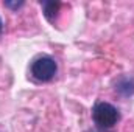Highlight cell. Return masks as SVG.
Masks as SVG:
<instances>
[{"instance_id": "obj_2", "label": "cell", "mask_w": 134, "mask_h": 132, "mask_svg": "<svg viewBox=\"0 0 134 132\" xmlns=\"http://www.w3.org/2000/svg\"><path fill=\"white\" fill-rule=\"evenodd\" d=\"M56 70H58V65H56L55 59L50 56H41V58L34 59L31 64L33 78L37 81H42V82L52 81L56 75Z\"/></svg>"}, {"instance_id": "obj_5", "label": "cell", "mask_w": 134, "mask_h": 132, "mask_svg": "<svg viewBox=\"0 0 134 132\" xmlns=\"http://www.w3.org/2000/svg\"><path fill=\"white\" fill-rule=\"evenodd\" d=\"M24 5V2H5V6L6 8H13V9H17Z\"/></svg>"}, {"instance_id": "obj_4", "label": "cell", "mask_w": 134, "mask_h": 132, "mask_svg": "<svg viewBox=\"0 0 134 132\" xmlns=\"http://www.w3.org/2000/svg\"><path fill=\"white\" fill-rule=\"evenodd\" d=\"M41 6H42V9H44V16H45L50 22H53V20L58 17L61 3H59V2H41Z\"/></svg>"}, {"instance_id": "obj_1", "label": "cell", "mask_w": 134, "mask_h": 132, "mask_svg": "<svg viewBox=\"0 0 134 132\" xmlns=\"http://www.w3.org/2000/svg\"><path fill=\"white\" fill-rule=\"evenodd\" d=\"M92 118L94 123L97 124L98 129H111L112 126L117 124V121L120 120V113L117 110V107H114L109 103L98 101L94 109H92Z\"/></svg>"}, {"instance_id": "obj_6", "label": "cell", "mask_w": 134, "mask_h": 132, "mask_svg": "<svg viewBox=\"0 0 134 132\" xmlns=\"http://www.w3.org/2000/svg\"><path fill=\"white\" fill-rule=\"evenodd\" d=\"M2 31H3V22H2V19H0V34H2Z\"/></svg>"}, {"instance_id": "obj_3", "label": "cell", "mask_w": 134, "mask_h": 132, "mask_svg": "<svg viewBox=\"0 0 134 132\" xmlns=\"http://www.w3.org/2000/svg\"><path fill=\"white\" fill-rule=\"evenodd\" d=\"M115 90L125 97H130L134 93V79L133 78H128V76H123L120 78L117 82H115Z\"/></svg>"}]
</instances>
